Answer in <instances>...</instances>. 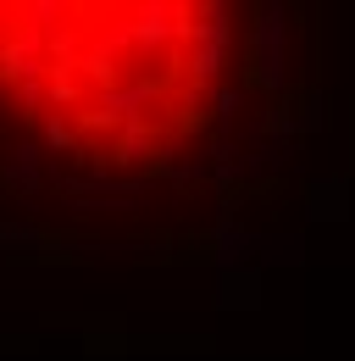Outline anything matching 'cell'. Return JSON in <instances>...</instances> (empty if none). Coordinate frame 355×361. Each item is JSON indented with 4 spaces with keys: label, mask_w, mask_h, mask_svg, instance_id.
Segmentation results:
<instances>
[{
    "label": "cell",
    "mask_w": 355,
    "mask_h": 361,
    "mask_svg": "<svg viewBox=\"0 0 355 361\" xmlns=\"http://www.w3.org/2000/svg\"><path fill=\"white\" fill-rule=\"evenodd\" d=\"M233 23L211 0H0V111L94 167H156L211 128Z\"/></svg>",
    "instance_id": "cell-1"
}]
</instances>
